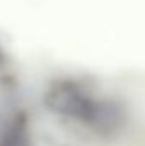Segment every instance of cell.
<instances>
[{
	"label": "cell",
	"instance_id": "6da1fadb",
	"mask_svg": "<svg viewBox=\"0 0 145 146\" xmlns=\"http://www.w3.org/2000/svg\"><path fill=\"white\" fill-rule=\"evenodd\" d=\"M44 106L55 114L80 121L99 133H111L121 122V112L111 102H99L75 82H58L44 95Z\"/></svg>",
	"mask_w": 145,
	"mask_h": 146
},
{
	"label": "cell",
	"instance_id": "3957f363",
	"mask_svg": "<svg viewBox=\"0 0 145 146\" xmlns=\"http://www.w3.org/2000/svg\"><path fill=\"white\" fill-rule=\"evenodd\" d=\"M3 63H5V53H3V49L0 48V68L3 66Z\"/></svg>",
	"mask_w": 145,
	"mask_h": 146
},
{
	"label": "cell",
	"instance_id": "7a4b0ae2",
	"mask_svg": "<svg viewBox=\"0 0 145 146\" xmlns=\"http://www.w3.org/2000/svg\"><path fill=\"white\" fill-rule=\"evenodd\" d=\"M0 146H33L28 133L26 117L22 114L15 115L0 133Z\"/></svg>",
	"mask_w": 145,
	"mask_h": 146
}]
</instances>
